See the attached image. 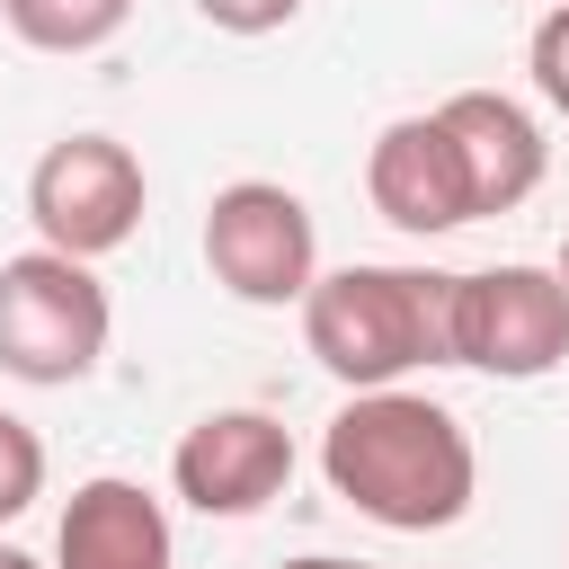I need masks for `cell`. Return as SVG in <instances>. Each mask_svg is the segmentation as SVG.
Returning <instances> with one entry per match:
<instances>
[{
  "label": "cell",
  "mask_w": 569,
  "mask_h": 569,
  "mask_svg": "<svg viewBox=\"0 0 569 569\" xmlns=\"http://www.w3.org/2000/svg\"><path fill=\"white\" fill-rule=\"evenodd\" d=\"M320 480L373 516L382 533H445L471 516L480 489V453L462 436V418L409 382L356 391L329 427H320Z\"/></svg>",
  "instance_id": "obj_1"
},
{
  "label": "cell",
  "mask_w": 569,
  "mask_h": 569,
  "mask_svg": "<svg viewBox=\"0 0 569 569\" xmlns=\"http://www.w3.org/2000/svg\"><path fill=\"white\" fill-rule=\"evenodd\" d=\"M302 347L347 391L409 382L418 365H453V267H329L302 293Z\"/></svg>",
  "instance_id": "obj_2"
},
{
  "label": "cell",
  "mask_w": 569,
  "mask_h": 569,
  "mask_svg": "<svg viewBox=\"0 0 569 569\" xmlns=\"http://www.w3.org/2000/svg\"><path fill=\"white\" fill-rule=\"evenodd\" d=\"M107 284L89 276V258L71 249H18L0 258V373L9 382H36V391H62L80 373H98L107 356Z\"/></svg>",
  "instance_id": "obj_3"
},
{
  "label": "cell",
  "mask_w": 569,
  "mask_h": 569,
  "mask_svg": "<svg viewBox=\"0 0 569 569\" xmlns=\"http://www.w3.org/2000/svg\"><path fill=\"white\" fill-rule=\"evenodd\" d=\"M204 267L231 302L249 311H284L320 284V222L293 187L276 178H231L204 204Z\"/></svg>",
  "instance_id": "obj_4"
},
{
  "label": "cell",
  "mask_w": 569,
  "mask_h": 569,
  "mask_svg": "<svg viewBox=\"0 0 569 569\" xmlns=\"http://www.w3.org/2000/svg\"><path fill=\"white\" fill-rule=\"evenodd\" d=\"M453 365L498 382H542L569 365V284L560 267H471L453 276Z\"/></svg>",
  "instance_id": "obj_5"
},
{
  "label": "cell",
  "mask_w": 569,
  "mask_h": 569,
  "mask_svg": "<svg viewBox=\"0 0 569 569\" xmlns=\"http://www.w3.org/2000/svg\"><path fill=\"white\" fill-rule=\"evenodd\" d=\"M142 160L116 142V133H62L44 142V160L27 169V222L44 249H71V258H107L142 231Z\"/></svg>",
  "instance_id": "obj_6"
},
{
  "label": "cell",
  "mask_w": 569,
  "mask_h": 569,
  "mask_svg": "<svg viewBox=\"0 0 569 569\" xmlns=\"http://www.w3.org/2000/svg\"><path fill=\"white\" fill-rule=\"evenodd\" d=\"M284 480H293V436L267 409H204L169 453V489L196 516H258L284 498Z\"/></svg>",
  "instance_id": "obj_7"
},
{
  "label": "cell",
  "mask_w": 569,
  "mask_h": 569,
  "mask_svg": "<svg viewBox=\"0 0 569 569\" xmlns=\"http://www.w3.org/2000/svg\"><path fill=\"white\" fill-rule=\"evenodd\" d=\"M365 196L391 231L409 240H436V231H462L471 222V178H462V151L445 133V116H391L365 151Z\"/></svg>",
  "instance_id": "obj_8"
},
{
  "label": "cell",
  "mask_w": 569,
  "mask_h": 569,
  "mask_svg": "<svg viewBox=\"0 0 569 569\" xmlns=\"http://www.w3.org/2000/svg\"><path fill=\"white\" fill-rule=\"evenodd\" d=\"M436 116H445V133H453V151H462L471 222H480V213H516V204L542 187V169H551L542 124H533L507 89H453Z\"/></svg>",
  "instance_id": "obj_9"
},
{
  "label": "cell",
  "mask_w": 569,
  "mask_h": 569,
  "mask_svg": "<svg viewBox=\"0 0 569 569\" xmlns=\"http://www.w3.org/2000/svg\"><path fill=\"white\" fill-rule=\"evenodd\" d=\"M178 542H169V507L142 489V480H80L62 525H53V569H169Z\"/></svg>",
  "instance_id": "obj_10"
},
{
  "label": "cell",
  "mask_w": 569,
  "mask_h": 569,
  "mask_svg": "<svg viewBox=\"0 0 569 569\" xmlns=\"http://www.w3.org/2000/svg\"><path fill=\"white\" fill-rule=\"evenodd\" d=\"M0 18L27 53H98L124 36L133 0H0Z\"/></svg>",
  "instance_id": "obj_11"
},
{
  "label": "cell",
  "mask_w": 569,
  "mask_h": 569,
  "mask_svg": "<svg viewBox=\"0 0 569 569\" xmlns=\"http://www.w3.org/2000/svg\"><path fill=\"white\" fill-rule=\"evenodd\" d=\"M36 498H44V436L0 409V525H18Z\"/></svg>",
  "instance_id": "obj_12"
},
{
  "label": "cell",
  "mask_w": 569,
  "mask_h": 569,
  "mask_svg": "<svg viewBox=\"0 0 569 569\" xmlns=\"http://www.w3.org/2000/svg\"><path fill=\"white\" fill-rule=\"evenodd\" d=\"M525 71H533V89H542V107H560V116H569V0H551V9L533 18V44H525Z\"/></svg>",
  "instance_id": "obj_13"
},
{
  "label": "cell",
  "mask_w": 569,
  "mask_h": 569,
  "mask_svg": "<svg viewBox=\"0 0 569 569\" xmlns=\"http://www.w3.org/2000/svg\"><path fill=\"white\" fill-rule=\"evenodd\" d=\"M196 18L222 27V36H276V27L302 18V0H196Z\"/></svg>",
  "instance_id": "obj_14"
},
{
  "label": "cell",
  "mask_w": 569,
  "mask_h": 569,
  "mask_svg": "<svg viewBox=\"0 0 569 569\" xmlns=\"http://www.w3.org/2000/svg\"><path fill=\"white\" fill-rule=\"evenodd\" d=\"M276 569H373V560H338V551H302V560H276Z\"/></svg>",
  "instance_id": "obj_15"
},
{
  "label": "cell",
  "mask_w": 569,
  "mask_h": 569,
  "mask_svg": "<svg viewBox=\"0 0 569 569\" xmlns=\"http://www.w3.org/2000/svg\"><path fill=\"white\" fill-rule=\"evenodd\" d=\"M0 569H44V560H27L18 542H0Z\"/></svg>",
  "instance_id": "obj_16"
},
{
  "label": "cell",
  "mask_w": 569,
  "mask_h": 569,
  "mask_svg": "<svg viewBox=\"0 0 569 569\" xmlns=\"http://www.w3.org/2000/svg\"><path fill=\"white\" fill-rule=\"evenodd\" d=\"M551 267H560V284H569V240H560V258H551Z\"/></svg>",
  "instance_id": "obj_17"
},
{
  "label": "cell",
  "mask_w": 569,
  "mask_h": 569,
  "mask_svg": "<svg viewBox=\"0 0 569 569\" xmlns=\"http://www.w3.org/2000/svg\"><path fill=\"white\" fill-rule=\"evenodd\" d=\"M542 9H551V0H542Z\"/></svg>",
  "instance_id": "obj_18"
}]
</instances>
